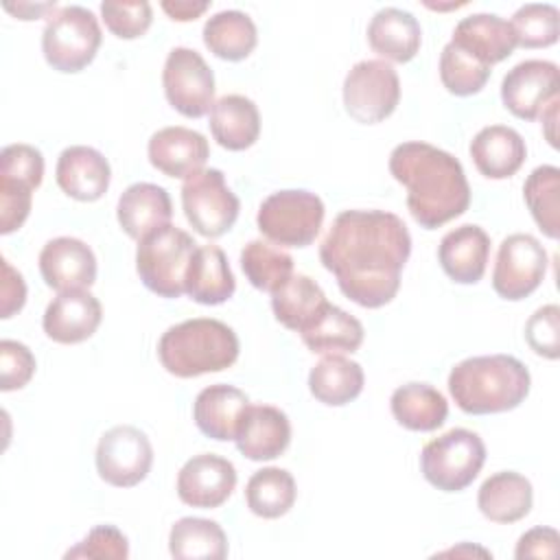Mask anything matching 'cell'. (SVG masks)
I'll use <instances>...</instances> for the list:
<instances>
[{"mask_svg":"<svg viewBox=\"0 0 560 560\" xmlns=\"http://www.w3.org/2000/svg\"><path fill=\"white\" fill-rule=\"evenodd\" d=\"M490 256V236L483 228L466 223L446 232L438 247L444 273L457 284H475L483 278Z\"/></svg>","mask_w":560,"mask_h":560,"instance_id":"21","label":"cell"},{"mask_svg":"<svg viewBox=\"0 0 560 560\" xmlns=\"http://www.w3.org/2000/svg\"><path fill=\"white\" fill-rule=\"evenodd\" d=\"M527 346L545 359L560 357V308L558 304H545L534 311L525 324Z\"/></svg>","mask_w":560,"mask_h":560,"instance_id":"44","label":"cell"},{"mask_svg":"<svg viewBox=\"0 0 560 560\" xmlns=\"http://www.w3.org/2000/svg\"><path fill=\"white\" fill-rule=\"evenodd\" d=\"M103 319V306L88 289L61 291L44 311V332L57 343H81L90 339Z\"/></svg>","mask_w":560,"mask_h":560,"instance_id":"17","label":"cell"},{"mask_svg":"<svg viewBox=\"0 0 560 560\" xmlns=\"http://www.w3.org/2000/svg\"><path fill=\"white\" fill-rule=\"evenodd\" d=\"M527 147L523 136L505 125H488L470 140V158L488 179H508L525 162Z\"/></svg>","mask_w":560,"mask_h":560,"instance_id":"24","label":"cell"},{"mask_svg":"<svg viewBox=\"0 0 560 560\" xmlns=\"http://www.w3.org/2000/svg\"><path fill=\"white\" fill-rule=\"evenodd\" d=\"M2 7H4V11L13 13V15L20 18V20H37V18H42V15H46V13H50V15L57 13V11H55V9H57L55 2H46V4H28V2L11 4V2H4Z\"/></svg>","mask_w":560,"mask_h":560,"instance_id":"50","label":"cell"},{"mask_svg":"<svg viewBox=\"0 0 560 560\" xmlns=\"http://www.w3.org/2000/svg\"><path fill=\"white\" fill-rule=\"evenodd\" d=\"M236 332L212 317H195L171 326L158 341L162 368L177 378L221 372L238 359Z\"/></svg>","mask_w":560,"mask_h":560,"instance_id":"4","label":"cell"},{"mask_svg":"<svg viewBox=\"0 0 560 560\" xmlns=\"http://www.w3.org/2000/svg\"><path fill=\"white\" fill-rule=\"evenodd\" d=\"M35 357L33 352L13 339L0 341V389L13 392L28 385L35 374Z\"/></svg>","mask_w":560,"mask_h":560,"instance_id":"45","label":"cell"},{"mask_svg":"<svg viewBox=\"0 0 560 560\" xmlns=\"http://www.w3.org/2000/svg\"><path fill=\"white\" fill-rule=\"evenodd\" d=\"M0 177L26 184L33 190L39 188L44 177L42 151L24 142L7 144L0 151Z\"/></svg>","mask_w":560,"mask_h":560,"instance_id":"42","label":"cell"},{"mask_svg":"<svg viewBox=\"0 0 560 560\" xmlns=\"http://www.w3.org/2000/svg\"><path fill=\"white\" fill-rule=\"evenodd\" d=\"M324 201L302 188H287L271 192L258 208L256 225L260 234L282 247L311 245L324 223Z\"/></svg>","mask_w":560,"mask_h":560,"instance_id":"7","label":"cell"},{"mask_svg":"<svg viewBox=\"0 0 560 560\" xmlns=\"http://www.w3.org/2000/svg\"><path fill=\"white\" fill-rule=\"evenodd\" d=\"M101 39L96 15L85 7L70 4L48 15L42 33V52L52 70L72 74L94 61Z\"/></svg>","mask_w":560,"mask_h":560,"instance_id":"6","label":"cell"},{"mask_svg":"<svg viewBox=\"0 0 560 560\" xmlns=\"http://www.w3.org/2000/svg\"><path fill=\"white\" fill-rule=\"evenodd\" d=\"M55 179L68 197L77 201H98L109 188L112 168L101 151L74 144L59 153Z\"/></svg>","mask_w":560,"mask_h":560,"instance_id":"20","label":"cell"},{"mask_svg":"<svg viewBox=\"0 0 560 560\" xmlns=\"http://www.w3.org/2000/svg\"><path fill=\"white\" fill-rule=\"evenodd\" d=\"M529 385V370L510 354L470 357L448 374V392L455 405L470 416L516 409L527 398Z\"/></svg>","mask_w":560,"mask_h":560,"instance_id":"3","label":"cell"},{"mask_svg":"<svg viewBox=\"0 0 560 560\" xmlns=\"http://www.w3.org/2000/svg\"><path fill=\"white\" fill-rule=\"evenodd\" d=\"M440 79L451 94L470 96L481 92L488 83L490 66L448 42L440 55Z\"/></svg>","mask_w":560,"mask_h":560,"instance_id":"39","label":"cell"},{"mask_svg":"<svg viewBox=\"0 0 560 560\" xmlns=\"http://www.w3.org/2000/svg\"><path fill=\"white\" fill-rule=\"evenodd\" d=\"M363 368L341 354H326L308 374V389L315 400L328 407H341L352 402L363 389Z\"/></svg>","mask_w":560,"mask_h":560,"instance_id":"30","label":"cell"},{"mask_svg":"<svg viewBox=\"0 0 560 560\" xmlns=\"http://www.w3.org/2000/svg\"><path fill=\"white\" fill-rule=\"evenodd\" d=\"M234 442L238 453L252 462L276 459L291 442V422L287 413L273 405L249 402Z\"/></svg>","mask_w":560,"mask_h":560,"instance_id":"19","label":"cell"},{"mask_svg":"<svg viewBox=\"0 0 560 560\" xmlns=\"http://www.w3.org/2000/svg\"><path fill=\"white\" fill-rule=\"evenodd\" d=\"M370 48L387 61L407 63L411 61L422 44V28L413 13L385 7L378 9L368 24Z\"/></svg>","mask_w":560,"mask_h":560,"instance_id":"26","label":"cell"},{"mask_svg":"<svg viewBox=\"0 0 560 560\" xmlns=\"http://www.w3.org/2000/svg\"><path fill=\"white\" fill-rule=\"evenodd\" d=\"M389 173L407 188V208L424 230L442 228L470 206V186L459 160L429 142L394 147Z\"/></svg>","mask_w":560,"mask_h":560,"instance_id":"2","label":"cell"},{"mask_svg":"<svg viewBox=\"0 0 560 560\" xmlns=\"http://www.w3.org/2000/svg\"><path fill=\"white\" fill-rule=\"evenodd\" d=\"M182 208L197 234L217 238L236 223L241 201L219 168H201L184 179Z\"/></svg>","mask_w":560,"mask_h":560,"instance_id":"9","label":"cell"},{"mask_svg":"<svg viewBox=\"0 0 560 560\" xmlns=\"http://www.w3.org/2000/svg\"><path fill=\"white\" fill-rule=\"evenodd\" d=\"M304 346L317 354L354 352L363 343V324L335 304L324 311L300 332Z\"/></svg>","mask_w":560,"mask_h":560,"instance_id":"32","label":"cell"},{"mask_svg":"<svg viewBox=\"0 0 560 560\" xmlns=\"http://www.w3.org/2000/svg\"><path fill=\"white\" fill-rule=\"evenodd\" d=\"M203 44L219 59L241 61L254 52L258 44V31L247 13L228 9L206 20Z\"/></svg>","mask_w":560,"mask_h":560,"instance_id":"33","label":"cell"},{"mask_svg":"<svg viewBox=\"0 0 560 560\" xmlns=\"http://www.w3.org/2000/svg\"><path fill=\"white\" fill-rule=\"evenodd\" d=\"M328 304L322 287L302 273H293L280 289L271 293V311L276 319L295 332H302Z\"/></svg>","mask_w":560,"mask_h":560,"instance_id":"34","label":"cell"},{"mask_svg":"<svg viewBox=\"0 0 560 560\" xmlns=\"http://www.w3.org/2000/svg\"><path fill=\"white\" fill-rule=\"evenodd\" d=\"M298 497L295 479L289 470L278 466H267L256 470L245 486V501L252 514L260 518L284 516Z\"/></svg>","mask_w":560,"mask_h":560,"instance_id":"36","label":"cell"},{"mask_svg":"<svg viewBox=\"0 0 560 560\" xmlns=\"http://www.w3.org/2000/svg\"><path fill=\"white\" fill-rule=\"evenodd\" d=\"M236 479V468L230 459L214 453H201L179 468L177 497L190 508L212 510L230 499Z\"/></svg>","mask_w":560,"mask_h":560,"instance_id":"15","label":"cell"},{"mask_svg":"<svg viewBox=\"0 0 560 560\" xmlns=\"http://www.w3.org/2000/svg\"><path fill=\"white\" fill-rule=\"evenodd\" d=\"M168 105L186 118H201L214 105V74L206 59L186 46H175L162 70Z\"/></svg>","mask_w":560,"mask_h":560,"instance_id":"11","label":"cell"},{"mask_svg":"<svg viewBox=\"0 0 560 560\" xmlns=\"http://www.w3.org/2000/svg\"><path fill=\"white\" fill-rule=\"evenodd\" d=\"M558 105H560V96L551 98L547 103V107L540 112V118H542V129H545V136L549 140V144L556 149L558 147V140H556V116H558Z\"/></svg>","mask_w":560,"mask_h":560,"instance_id":"51","label":"cell"},{"mask_svg":"<svg viewBox=\"0 0 560 560\" xmlns=\"http://www.w3.org/2000/svg\"><path fill=\"white\" fill-rule=\"evenodd\" d=\"M63 558H96V560H125L129 558V540L114 525H96L88 536L66 551Z\"/></svg>","mask_w":560,"mask_h":560,"instance_id":"43","label":"cell"},{"mask_svg":"<svg viewBox=\"0 0 560 560\" xmlns=\"http://www.w3.org/2000/svg\"><path fill=\"white\" fill-rule=\"evenodd\" d=\"M396 422L409 431H435L446 422L448 402L429 383H405L389 400Z\"/></svg>","mask_w":560,"mask_h":560,"instance_id":"31","label":"cell"},{"mask_svg":"<svg viewBox=\"0 0 560 560\" xmlns=\"http://www.w3.org/2000/svg\"><path fill=\"white\" fill-rule=\"evenodd\" d=\"M33 203V188L0 177V234H11L24 225Z\"/></svg>","mask_w":560,"mask_h":560,"instance_id":"46","label":"cell"},{"mask_svg":"<svg viewBox=\"0 0 560 560\" xmlns=\"http://www.w3.org/2000/svg\"><path fill=\"white\" fill-rule=\"evenodd\" d=\"M212 138L228 151H245L260 136V114L252 98L225 94L210 109Z\"/></svg>","mask_w":560,"mask_h":560,"instance_id":"29","label":"cell"},{"mask_svg":"<svg viewBox=\"0 0 560 560\" xmlns=\"http://www.w3.org/2000/svg\"><path fill=\"white\" fill-rule=\"evenodd\" d=\"M547 271V252L532 234H510L501 241L494 269L492 289L499 298L518 302L532 295Z\"/></svg>","mask_w":560,"mask_h":560,"instance_id":"12","label":"cell"},{"mask_svg":"<svg viewBox=\"0 0 560 560\" xmlns=\"http://www.w3.org/2000/svg\"><path fill=\"white\" fill-rule=\"evenodd\" d=\"M560 536L553 527H532L527 529L514 549V558H558Z\"/></svg>","mask_w":560,"mask_h":560,"instance_id":"47","label":"cell"},{"mask_svg":"<svg viewBox=\"0 0 560 560\" xmlns=\"http://www.w3.org/2000/svg\"><path fill=\"white\" fill-rule=\"evenodd\" d=\"M558 195H560V168L551 164L536 166L523 184L525 203L536 225L549 238H558Z\"/></svg>","mask_w":560,"mask_h":560,"instance_id":"38","label":"cell"},{"mask_svg":"<svg viewBox=\"0 0 560 560\" xmlns=\"http://www.w3.org/2000/svg\"><path fill=\"white\" fill-rule=\"evenodd\" d=\"M153 446L144 431L131 424H118L105 431L96 446V472L116 488H133L149 475Z\"/></svg>","mask_w":560,"mask_h":560,"instance_id":"13","label":"cell"},{"mask_svg":"<svg viewBox=\"0 0 560 560\" xmlns=\"http://www.w3.org/2000/svg\"><path fill=\"white\" fill-rule=\"evenodd\" d=\"M234 291L236 280L223 249L217 245L197 247L186 269L184 293L199 304L217 306L228 302Z\"/></svg>","mask_w":560,"mask_h":560,"instance_id":"27","label":"cell"},{"mask_svg":"<svg viewBox=\"0 0 560 560\" xmlns=\"http://www.w3.org/2000/svg\"><path fill=\"white\" fill-rule=\"evenodd\" d=\"M160 7H162V11L171 20L190 22V20H197L201 13H206L210 9V2L208 0H203V2H195V0H164Z\"/></svg>","mask_w":560,"mask_h":560,"instance_id":"49","label":"cell"},{"mask_svg":"<svg viewBox=\"0 0 560 560\" xmlns=\"http://www.w3.org/2000/svg\"><path fill=\"white\" fill-rule=\"evenodd\" d=\"M241 269L258 291L273 293L293 276V258L269 241H249L241 249Z\"/></svg>","mask_w":560,"mask_h":560,"instance_id":"37","label":"cell"},{"mask_svg":"<svg viewBox=\"0 0 560 560\" xmlns=\"http://www.w3.org/2000/svg\"><path fill=\"white\" fill-rule=\"evenodd\" d=\"M411 254V236L398 214L385 210H343L319 245L322 265L341 293L363 308L389 304Z\"/></svg>","mask_w":560,"mask_h":560,"instance_id":"1","label":"cell"},{"mask_svg":"<svg viewBox=\"0 0 560 560\" xmlns=\"http://www.w3.org/2000/svg\"><path fill=\"white\" fill-rule=\"evenodd\" d=\"M149 162L166 177L186 179L201 171L210 158V144L203 133L188 127H164L149 138Z\"/></svg>","mask_w":560,"mask_h":560,"instance_id":"18","label":"cell"},{"mask_svg":"<svg viewBox=\"0 0 560 560\" xmlns=\"http://www.w3.org/2000/svg\"><path fill=\"white\" fill-rule=\"evenodd\" d=\"M249 405L245 392L234 385L217 383L203 387L192 405V418L197 429L217 442H228L236 438L241 418Z\"/></svg>","mask_w":560,"mask_h":560,"instance_id":"23","label":"cell"},{"mask_svg":"<svg viewBox=\"0 0 560 560\" xmlns=\"http://www.w3.org/2000/svg\"><path fill=\"white\" fill-rule=\"evenodd\" d=\"M171 217H173L171 197L166 188L158 184L138 182L125 188V192L118 197L116 219L122 232L136 241L171 223Z\"/></svg>","mask_w":560,"mask_h":560,"instance_id":"25","label":"cell"},{"mask_svg":"<svg viewBox=\"0 0 560 560\" xmlns=\"http://www.w3.org/2000/svg\"><path fill=\"white\" fill-rule=\"evenodd\" d=\"M2 282H0V317L9 319L13 313L22 311L26 302V284L20 271H15L7 258H0Z\"/></svg>","mask_w":560,"mask_h":560,"instance_id":"48","label":"cell"},{"mask_svg":"<svg viewBox=\"0 0 560 560\" xmlns=\"http://www.w3.org/2000/svg\"><path fill=\"white\" fill-rule=\"evenodd\" d=\"M197 249L192 236L177 225H162L138 241L136 271L142 284L160 295L175 300L184 295L186 269Z\"/></svg>","mask_w":560,"mask_h":560,"instance_id":"5","label":"cell"},{"mask_svg":"<svg viewBox=\"0 0 560 560\" xmlns=\"http://www.w3.org/2000/svg\"><path fill=\"white\" fill-rule=\"evenodd\" d=\"M398 101V72L383 59H363L343 79V107L361 125L383 122L394 114Z\"/></svg>","mask_w":560,"mask_h":560,"instance_id":"10","label":"cell"},{"mask_svg":"<svg viewBox=\"0 0 560 560\" xmlns=\"http://www.w3.org/2000/svg\"><path fill=\"white\" fill-rule=\"evenodd\" d=\"M534 492L527 477L514 470H501L490 475L479 492V512L492 523H516L525 518L532 510Z\"/></svg>","mask_w":560,"mask_h":560,"instance_id":"28","label":"cell"},{"mask_svg":"<svg viewBox=\"0 0 560 560\" xmlns=\"http://www.w3.org/2000/svg\"><path fill=\"white\" fill-rule=\"evenodd\" d=\"M483 462V440L475 431L462 427L427 442L420 453V470L424 479L442 492H459L468 488L481 472Z\"/></svg>","mask_w":560,"mask_h":560,"instance_id":"8","label":"cell"},{"mask_svg":"<svg viewBox=\"0 0 560 560\" xmlns=\"http://www.w3.org/2000/svg\"><path fill=\"white\" fill-rule=\"evenodd\" d=\"M101 15L107 31L120 39L144 35L153 22V9L147 0L138 2H101Z\"/></svg>","mask_w":560,"mask_h":560,"instance_id":"41","label":"cell"},{"mask_svg":"<svg viewBox=\"0 0 560 560\" xmlns=\"http://www.w3.org/2000/svg\"><path fill=\"white\" fill-rule=\"evenodd\" d=\"M168 551L177 560H223L228 536L217 521L184 516L171 527Z\"/></svg>","mask_w":560,"mask_h":560,"instance_id":"35","label":"cell"},{"mask_svg":"<svg viewBox=\"0 0 560 560\" xmlns=\"http://www.w3.org/2000/svg\"><path fill=\"white\" fill-rule=\"evenodd\" d=\"M510 24L516 35V46L521 48H547L553 46L560 35V13L553 4H523L512 15Z\"/></svg>","mask_w":560,"mask_h":560,"instance_id":"40","label":"cell"},{"mask_svg":"<svg viewBox=\"0 0 560 560\" xmlns=\"http://www.w3.org/2000/svg\"><path fill=\"white\" fill-rule=\"evenodd\" d=\"M560 70L553 61L527 59L516 63L501 81V101L521 120H536L558 94Z\"/></svg>","mask_w":560,"mask_h":560,"instance_id":"14","label":"cell"},{"mask_svg":"<svg viewBox=\"0 0 560 560\" xmlns=\"http://www.w3.org/2000/svg\"><path fill=\"white\" fill-rule=\"evenodd\" d=\"M39 273L57 293L90 289L96 280V256L88 243L72 236H57L39 252Z\"/></svg>","mask_w":560,"mask_h":560,"instance_id":"16","label":"cell"},{"mask_svg":"<svg viewBox=\"0 0 560 560\" xmlns=\"http://www.w3.org/2000/svg\"><path fill=\"white\" fill-rule=\"evenodd\" d=\"M451 44L492 68L514 52L516 35L508 20L494 13H472L457 22Z\"/></svg>","mask_w":560,"mask_h":560,"instance_id":"22","label":"cell"}]
</instances>
